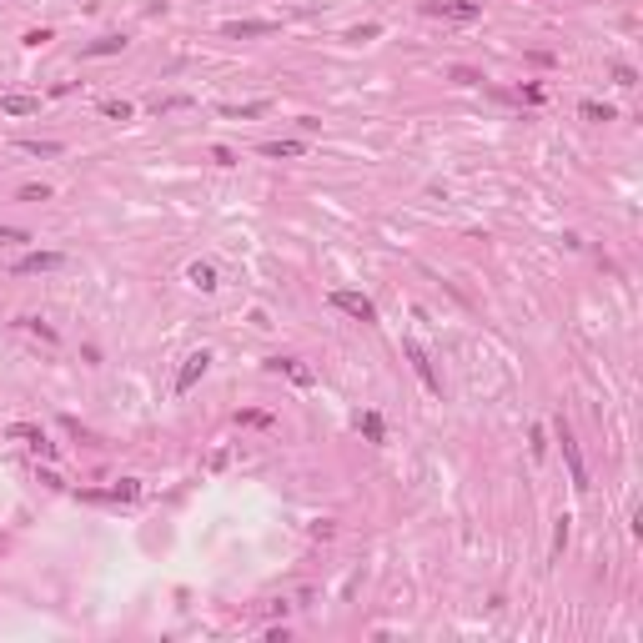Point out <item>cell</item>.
<instances>
[{
	"instance_id": "4",
	"label": "cell",
	"mask_w": 643,
	"mask_h": 643,
	"mask_svg": "<svg viewBox=\"0 0 643 643\" xmlns=\"http://www.w3.org/2000/svg\"><path fill=\"white\" fill-rule=\"evenodd\" d=\"M61 267H66L61 252H30V257H21L11 272H16V276H35V272H61Z\"/></svg>"
},
{
	"instance_id": "13",
	"label": "cell",
	"mask_w": 643,
	"mask_h": 643,
	"mask_svg": "<svg viewBox=\"0 0 643 643\" xmlns=\"http://www.w3.org/2000/svg\"><path fill=\"white\" fill-rule=\"evenodd\" d=\"M357 432H362L367 442H387V427H382L377 413H362V418H357Z\"/></svg>"
},
{
	"instance_id": "9",
	"label": "cell",
	"mask_w": 643,
	"mask_h": 643,
	"mask_svg": "<svg viewBox=\"0 0 643 643\" xmlns=\"http://www.w3.org/2000/svg\"><path fill=\"white\" fill-rule=\"evenodd\" d=\"M186 281H191L196 291H216V267H206V262H191V267H186Z\"/></svg>"
},
{
	"instance_id": "8",
	"label": "cell",
	"mask_w": 643,
	"mask_h": 643,
	"mask_svg": "<svg viewBox=\"0 0 643 643\" xmlns=\"http://www.w3.org/2000/svg\"><path fill=\"white\" fill-rule=\"evenodd\" d=\"M276 30V21H231L226 26V35H237V40H247V35H272Z\"/></svg>"
},
{
	"instance_id": "3",
	"label": "cell",
	"mask_w": 643,
	"mask_h": 643,
	"mask_svg": "<svg viewBox=\"0 0 643 643\" xmlns=\"http://www.w3.org/2000/svg\"><path fill=\"white\" fill-rule=\"evenodd\" d=\"M6 437H11V442H26V447H35L40 457H55V442H50V437H45L35 423H11V427H6Z\"/></svg>"
},
{
	"instance_id": "5",
	"label": "cell",
	"mask_w": 643,
	"mask_h": 643,
	"mask_svg": "<svg viewBox=\"0 0 643 643\" xmlns=\"http://www.w3.org/2000/svg\"><path fill=\"white\" fill-rule=\"evenodd\" d=\"M206 367H211V352H191V357H186V367L177 372V392H191V387L206 377Z\"/></svg>"
},
{
	"instance_id": "20",
	"label": "cell",
	"mask_w": 643,
	"mask_h": 643,
	"mask_svg": "<svg viewBox=\"0 0 643 643\" xmlns=\"http://www.w3.org/2000/svg\"><path fill=\"white\" fill-rule=\"evenodd\" d=\"M21 201H50V186H35L30 181V186H21Z\"/></svg>"
},
{
	"instance_id": "7",
	"label": "cell",
	"mask_w": 643,
	"mask_h": 643,
	"mask_svg": "<svg viewBox=\"0 0 643 643\" xmlns=\"http://www.w3.org/2000/svg\"><path fill=\"white\" fill-rule=\"evenodd\" d=\"M267 367H272V372H286V377L297 382V387H312V372H307V367H302L297 357H272Z\"/></svg>"
},
{
	"instance_id": "1",
	"label": "cell",
	"mask_w": 643,
	"mask_h": 643,
	"mask_svg": "<svg viewBox=\"0 0 643 643\" xmlns=\"http://www.w3.org/2000/svg\"><path fill=\"white\" fill-rule=\"evenodd\" d=\"M327 302H332L337 312H347V317H357V322H377V307L362 297V291H342V286H337Z\"/></svg>"
},
{
	"instance_id": "12",
	"label": "cell",
	"mask_w": 643,
	"mask_h": 643,
	"mask_svg": "<svg viewBox=\"0 0 643 643\" xmlns=\"http://www.w3.org/2000/svg\"><path fill=\"white\" fill-rule=\"evenodd\" d=\"M0 111H6V116H35L40 101H35V96H6V101H0Z\"/></svg>"
},
{
	"instance_id": "16",
	"label": "cell",
	"mask_w": 643,
	"mask_h": 643,
	"mask_svg": "<svg viewBox=\"0 0 643 643\" xmlns=\"http://www.w3.org/2000/svg\"><path fill=\"white\" fill-rule=\"evenodd\" d=\"M21 151H26V156H61L66 146H61V141H21Z\"/></svg>"
},
{
	"instance_id": "22",
	"label": "cell",
	"mask_w": 643,
	"mask_h": 643,
	"mask_svg": "<svg viewBox=\"0 0 643 643\" xmlns=\"http://www.w3.org/2000/svg\"><path fill=\"white\" fill-rule=\"evenodd\" d=\"M181 106H191V101H186V96H166V101H156L151 111H181Z\"/></svg>"
},
{
	"instance_id": "24",
	"label": "cell",
	"mask_w": 643,
	"mask_h": 643,
	"mask_svg": "<svg viewBox=\"0 0 643 643\" xmlns=\"http://www.w3.org/2000/svg\"><path fill=\"white\" fill-rule=\"evenodd\" d=\"M211 161H216V166H231V161H237V156H231L226 146H211Z\"/></svg>"
},
{
	"instance_id": "10",
	"label": "cell",
	"mask_w": 643,
	"mask_h": 643,
	"mask_svg": "<svg viewBox=\"0 0 643 643\" xmlns=\"http://www.w3.org/2000/svg\"><path fill=\"white\" fill-rule=\"evenodd\" d=\"M307 146L302 141H262V156H272V161H291V156H302Z\"/></svg>"
},
{
	"instance_id": "14",
	"label": "cell",
	"mask_w": 643,
	"mask_h": 643,
	"mask_svg": "<svg viewBox=\"0 0 643 643\" xmlns=\"http://www.w3.org/2000/svg\"><path fill=\"white\" fill-rule=\"evenodd\" d=\"M116 50H126V35H101L86 45V55H116Z\"/></svg>"
},
{
	"instance_id": "23",
	"label": "cell",
	"mask_w": 643,
	"mask_h": 643,
	"mask_svg": "<svg viewBox=\"0 0 643 643\" xmlns=\"http://www.w3.org/2000/svg\"><path fill=\"white\" fill-rule=\"evenodd\" d=\"M26 327H30V332H35V337H45V342H55V332H50V327H45V322H40V317H26Z\"/></svg>"
},
{
	"instance_id": "15",
	"label": "cell",
	"mask_w": 643,
	"mask_h": 643,
	"mask_svg": "<svg viewBox=\"0 0 643 643\" xmlns=\"http://www.w3.org/2000/svg\"><path fill=\"white\" fill-rule=\"evenodd\" d=\"M267 101H252V106H221V116H231V121H252V116H262Z\"/></svg>"
},
{
	"instance_id": "11",
	"label": "cell",
	"mask_w": 643,
	"mask_h": 643,
	"mask_svg": "<svg viewBox=\"0 0 643 643\" xmlns=\"http://www.w3.org/2000/svg\"><path fill=\"white\" fill-rule=\"evenodd\" d=\"M432 16H452V21H478L483 11L478 6H457V0H442V6H427Z\"/></svg>"
},
{
	"instance_id": "18",
	"label": "cell",
	"mask_w": 643,
	"mask_h": 643,
	"mask_svg": "<svg viewBox=\"0 0 643 643\" xmlns=\"http://www.w3.org/2000/svg\"><path fill=\"white\" fill-rule=\"evenodd\" d=\"M578 111L588 116V121H613V106H603V101H583Z\"/></svg>"
},
{
	"instance_id": "19",
	"label": "cell",
	"mask_w": 643,
	"mask_h": 643,
	"mask_svg": "<svg viewBox=\"0 0 643 643\" xmlns=\"http://www.w3.org/2000/svg\"><path fill=\"white\" fill-rule=\"evenodd\" d=\"M30 242V231H16V226H0V247H21Z\"/></svg>"
},
{
	"instance_id": "2",
	"label": "cell",
	"mask_w": 643,
	"mask_h": 643,
	"mask_svg": "<svg viewBox=\"0 0 643 643\" xmlns=\"http://www.w3.org/2000/svg\"><path fill=\"white\" fill-rule=\"evenodd\" d=\"M558 442H563V462H568V473H573V488L583 493V488H588V467H583V452H578L568 423H558Z\"/></svg>"
},
{
	"instance_id": "6",
	"label": "cell",
	"mask_w": 643,
	"mask_h": 643,
	"mask_svg": "<svg viewBox=\"0 0 643 643\" xmlns=\"http://www.w3.org/2000/svg\"><path fill=\"white\" fill-rule=\"evenodd\" d=\"M402 352H407V362H413V367H418V377H423V382H427L432 392H442V387H437V377H432V362H427V352H423V347H418V342H407V347H402Z\"/></svg>"
},
{
	"instance_id": "17",
	"label": "cell",
	"mask_w": 643,
	"mask_h": 643,
	"mask_svg": "<svg viewBox=\"0 0 643 643\" xmlns=\"http://www.w3.org/2000/svg\"><path fill=\"white\" fill-rule=\"evenodd\" d=\"M101 116H111V121H131V101H101Z\"/></svg>"
},
{
	"instance_id": "21",
	"label": "cell",
	"mask_w": 643,
	"mask_h": 643,
	"mask_svg": "<svg viewBox=\"0 0 643 643\" xmlns=\"http://www.w3.org/2000/svg\"><path fill=\"white\" fill-rule=\"evenodd\" d=\"M568 548V518H558V528H553V553Z\"/></svg>"
}]
</instances>
